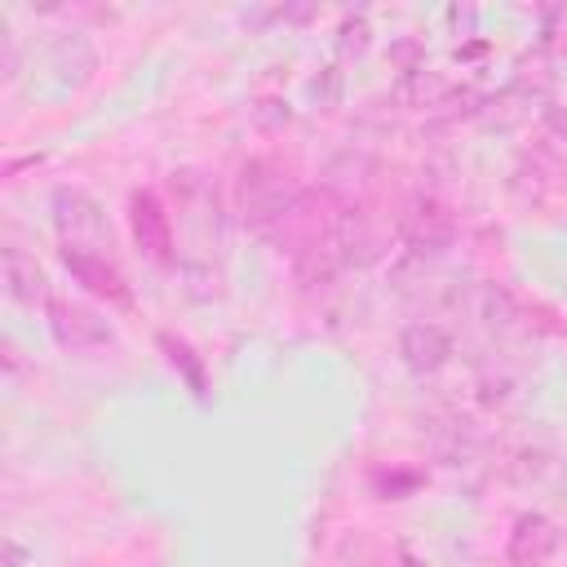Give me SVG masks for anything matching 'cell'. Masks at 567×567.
Returning a JSON list of instances; mask_svg holds the SVG:
<instances>
[{"instance_id": "6da1fadb", "label": "cell", "mask_w": 567, "mask_h": 567, "mask_svg": "<svg viewBox=\"0 0 567 567\" xmlns=\"http://www.w3.org/2000/svg\"><path fill=\"white\" fill-rule=\"evenodd\" d=\"M297 195H301V190L292 186V177H288L275 159L252 155V159L239 164V177H235V213H239V221H244L252 235L275 239L279 226L288 221Z\"/></svg>"}, {"instance_id": "7a4b0ae2", "label": "cell", "mask_w": 567, "mask_h": 567, "mask_svg": "<svg viewBox=\"0 0 567 567\" xmlns=\"http://www.w3.org/2000/svg\"><path fill=\"white\" fill-rule=\"evenodd\" d=\"M44 315H49V332L62 350L71 354H89V350H102L115 341V328L106 315H97L93 306L84 301H66V297H49L44 301Z\"/></svg>"}, {"instance_id": "3957f363", "label": "cell", "mask_w": 567, "mask_h": 567, "mask_svg": "<svg viewBox=\"0 0 567 567\" xmlns=\"http://www.w3.org/2000/svg\"><path fill=\"white\" fill-rule=\"evenodd\" d=\"M58 257H62L66 275H71L75 284H84V292H93V297H102L106 306H120V310H128V306H133V288H128L124 270H120L102 248L62 244V248H58Z\"/></svg>"}, {"instance_id": "277c9868", "label": "cell", "mask_w": 567, "mask_h": 567, "mask_svg": "<svg viewBox=\"0 0 567 567\" xmlns=\"http://www.w3.org/2000/svg\"><path fill=\"white\" fill-rule=\"evenodd\" d=\"M53 226L62 235V244H84V248H111V226L102 204L89 190L75 186H58L53 190Z\"/></svg>"}, {"instance_id": "5b68a950", "label": "cell", "mask_w": 567, "mask_h": 567, "mask_svg": "<svg viewBox=\"0 0 567 567\" xmlns=\"http://www.w3.org/2000/svg\"><path fill=\"white\" fill-rule=\"evenodd\" d=\"M128 230H133V244L142 248V257H151L155 266H177L173 221H168V208L159 204L155 190H133L128 195Z\"/></svg>"}, {"instance_id": "8992f818", "label": "cell", "mask_w": 567, "mask_h": 567, "mask_svg": "<svg viewBox=\"0 0 567 567\" xmlns=\"http://www.w3.org/2000/svg\"><path fill=\"white\" fill-rule=\"evenodd\" d=\"M558 523L549 514H518L514 527H509V540H505V563L509 567H545L554 554H558Z\"/></svg>"}, {"instance_id": "52a82bcc", "label": "cell", "mask_w": 567, "mask_h": 567, "mask_svg": "<svg viewBox=\"0 0 567 567\" xmlns=\"http://www.w3.org/2000/svg\"><path fill=\"white\" fill-rule=\"evenodd\" d=\"M399 359H403L416 377H430V372H439V368L452 363V332H447L443 323H430V319L408 323V328L399 332Z\"/></svg>"}, {"instance_id": "ba28073f", "label": "cell", "mask_w": 567, "mask_h": 567, "mask_svg": "<svg viewBox=\"0 0 567 567\" xmlns=\"http://www.w3.org/2000/svg\"><path fill=\"white\" fill-rule=\"evenodd\" d=\"M403 239H408V252H416V257L425 261V257H439L443 248H452V239H456V221H452V213H447L443 204L425 199V204H416V208L408 213V221H403Z\"/></svg>"}, {"instance_id": "9c48e42d", "label": "cell", "mask_w": 567, "mask_h": 567, "mask_svg": "<svg viewBox=\"0 0 567 567\" xmlns=\"http://www.w3.org/2000/svg\"><path fill=\"white\" fill-rule=\"evenodd\" d=\"M0 257H4V292H9L18 306L49 301V279H44V270L35 266L31 252H22L18 244H4Z\"/></svg>"}, {"instance_id": "30bf717a", "label": "cell", "mask_w": 567, "mask_h": 567, "mask_svg": "<svg viewBox=\"0 0 567 567\" xmlns=\"http://www.w3.org/2000/svg\"><path fill=\"white\" fill-rule=\"evenodd\" d=\"M155 346L164 350V363L182 377V385L204 403L208 399V363H204V354L186 337H177V332H155Z\"/></svg>"}, {"instance_id": "8fae6325", "label": "cell", "mask_w": 567, "mask_h": 567, "mask_svg": "<svg viewBox=\"0 0 567 567\" xmlns=\"http://www.w3.org/2000/svg\"><path fill=\"white\" fill-rule=\"evenodd\" d=\"M49 66L58 71L62 84H84L93 71H97V53L84 35H62L53 49H49Z\"/></svg>"}, {"instance_id": "7c38bea8", "label": "cell", "mask_w": 567, "mask_h": 567, "mask_svg": "<svg viewBox=\"0 0 567 567\" xmlns=\"http://www.w3.org/2000/svg\"><path fill=\"white\" fill-rule=\"evenodd\" d=\"M514 315H518V301L505 284H483L478 288V319L487 328H505V323H514Z\"/></svg>"}, {"instance_id": "4fadbf2b", "label": "cell", "mask_w": 567, "mask_h": 567, "mask_svg": "<svg viewBox=\"0 0 567 567\" xmlns=\"http://www.w3.org/2000/svg\"><path fill=\"white\" fill-rule=\"evenodd\" d=\"M368 44H372L368 18L363 13H346L341 27H337V53L341 58H359V53H368Z\"/></svg>"}, {"instance_id": "5bb4252c", "label": "cell", "mask_w": 567, "mask_h": 567, "mask_svg": "<svg viewBox=\"0 0 567 567\" xmlns=\"http://www.w3.org/2000/svg\"><path fill=\"white\" fill-rule=\"evenodd\" d=\"M341 89H346L341 66H323V71L310 80V102H315L319 111H332V106L341 102Z\"/></svg>"}, {"instance_id": "9a60e30c", "label": "cell", "mask_w": 567, "mask_h": 567, "mask_svg": "<svg viewBox=\"0 0 567 567\" xmlns=\"http://www.w3.org/2000/svg\"><path fill=\"white\" fill-rule=\"evenodd\" d=\"M478 399H483L487 408L505 403V399H509V381H505V377H483V381H478Z\"/></svg>"}, {"instance_id": "2e32d148", "label": "cell", "mask_w": 567, "mask_h": 567, "mask_svg": "<svg viewBox=\"0 0 567 567\" xmlns=\"http://www.w3.org/2000/svg\"><path fill=\"white\" fill-rule=\"evenodd\" d=\"M257 120H261V124H284V120H288V102H279V97L257 102Z\"/></svg>"}, {"instance_id": "e0dca14e", "label": "cell", "mask_w": 567, "mask_h": 567, "mask_svg": "<svg viewBox=\"0 0 567 567\" xmlns=\"http://www.w3.org/2000/svg\"><path fill=\"white\" fill-rule=\"evenodd\" d=\"M27 563V549L13 540V536H4V558H0V567H22Z\"/></svg>"}, {"instance_id": "ac0fdd59", "label": "cell", "mask_w": 567, "mask_h": 567, "mask_svg": "<svg viewBox=\"0 0 567 567\" xmlns=\"http://www.w3.org/2000/svg\"><path fill=\"white\" fill-rule=\"evenodd\" d=\"M443 18H447L452 27H474V9H461V4H452Z\"/></svg>"}, {"instance_id": "d6986e66", "label": "cell", "mask_w": 567, "mask_h": 567, "mask_svg": "<svg viewBox=\"0 0 567 567\" xmlns=\"http://www.w3.org/2000/svg\"><path fill=\"white\" fill-rule=\"evenodd\" d=\"M487 53V40H470V44H461V58H483Z\"/></svg>"}, {"instance_id": "ffe728a7", "label": "cell", "mask_w": 567, "mask_h": 567, "mask_svg": "<svg viewBox=\"0 0 567 567\" xmlns=\"http://www.w3.org/2000/svg\"><path fill=\"white\" fill-rule=\"evenodd\" d=\"M545 120H549L558 133H567V115H563V111H545Z\"/></svg>"}]
</instances>
